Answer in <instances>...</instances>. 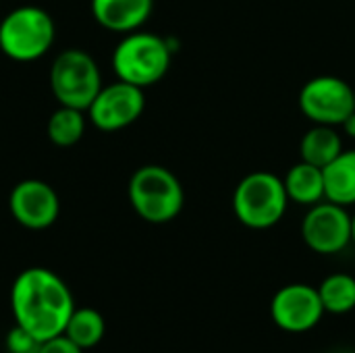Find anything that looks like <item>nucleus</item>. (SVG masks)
<instances>
[{
    "label": "nucleus",
    "mask_w": 355,
    "mask_h": 353,
    "mask_svg": "<svg viewBox=\"0 0 355 353\" xmlns=\"http://www.w3.org/2000/svg\"><path fill=\"white\" fill-rule=\"evenodd\" d=\"M352 243L355 246V214L352 216Z\"/></svg>",
    "instance_id": "4be33fe9"
},
{
    "label": "nucleus",
    "mask_w": 355,
    "mask_h": 353,
    "mask_svg": "<svg viewBox=\"0 0 355 353\" xmlns=\"http://www.w3.org/2000/svg\"><path fill=\"white\" fill-rule=\"evenodd\" d=\"M324 173V200L339 206H355V150H343Z\"/></svg>",
    "instance_id": "ddd939ff"
},
{
    "label": "nucleus",
    "mask_w": 355,
    "mask_h": 353,
    "mask_svg": "<svg viewBox=\"0 0 355 353\" xmlns=\"http://www.w3.org/2000/svg\"><path fill=\"white\" fill-rule=\"evenodd\" d=\"M300 110L314 125L341 127L355 112V92L345 79L335 75H320L304 83L297 98Z\"/></svg>",
    "instance_id": "0eeeda50"
},
{
    "label": "nucleus",
    "mask_w": 355,
    "mask_h": 353,
    "mask_svg": "<svg viewBox=\"0 0 355 353\" xmlns=\"http://www.w3.org/2000/svg\"><path fill=\"white\" fill-rule=\"evenodd\" d=\"M104 333H106V322L98 310L75 308L62 335L71 339L79 350L87 352L100 345V341L104 339Z\"/></svg>",
    "instance_id": "f3484780"
},
{
    "label": "nucleus",
    "mask_w": 355,
    "mask_h": 353,
    "mask_svg": "<svg viewBox=\"0 0 355 353\" xmlns=\"http://www.w3.org/2000/svg\"><path fill=\"white\" fill-rule=\"evenodd\" d=\"M341 129H343L345 135H349V137H354L355 139V112H352V114L343 121Z\"/></svg>",
    "instance_id": "412c9836"
},
{
    "label": "nucleus",
    "mask_w": 355,
    "mask_h": 353,
    "mask_svg": "<svg viewBox=\"0 0 355 353\" xmlns=\"http://www.w3.org/2000/svg\"><path fill=\"white\" fill-rule=\"evenodd\" d=\"M354 92H355V87H354Z\"/></svg>",
    "instance_id": "b1692460"
},
{
    "label": "nucleus",
    "mask_w": 355,
    "mask_h": 353,
    "mask_svg": "<svg viewBox=\"0 0 355 353\" xmlns=\"http://www.w3.org/2000/svg\"><path fill=\"white\" fill-rule=\"evenodd\" d=\"M285 189L289 196V202L300 204V206H314L324 200V173L322 169L300 160L293 164L285 179Z\"/></svg>",
    "instance_id": "4468645a"
},
{
    "label": "nucleus",
    "mask_w": 355,
    "mask_h": 353,
    "mask_svg": "<svg viewBox=\"0 0 355 353\" xmlns=\"http://www.w3.org/2000/svg\"><path fill=\"white\" fill-rule=\"evenodd\" d=\"M50 89L60 106L87 110L102 89V73L96 58L81 48L58 52L50 64Z\"/></svg>",
    "instance_id": "423d86ee"
},
{
    "label": "nucleus",
    "mask_w": 355,
    "mask_h": 353,
    "mask_svg": "<svg viewBox=\"0 0 355 353\" xmlns=\"http://www.w3.org/2000/svg\"><path fill=\"white\" fill-rule=\"evenodd\" d=\"M94 21L112 33H131L152 17L154 0H89Z\"/></svg>",
    "instance_id": "f8f14e48"
},
{
    "label": "nucleus",
    "mask_w": 355,
    "mask_h": 353,
    "mask_svg": "<svg viewBox=\"0 0 355 353\" xmlns=\"http://www.w3.org/2000/svg\"><path fill=\"white\" fill-rule=\"evenodd\" d=\"M289 196L281 177L268 171L245 175L233 191V212L237 221L254 231L279 225L287 212Z\"/></svg>",
    "instance_id": "39448f33"
},
{
    "label": "nucleus",
    "mask_w": 355,
    "mask_h": 353,
    "mask_svg": "<svg viewBox=\"0 0 355 353\" xmlns=\"http://www.w3.org/2000/svg\"><path fill=\"white\" fill-rule=\"evenodd\" d=\"M144 110H146L144 89L116 79L108 85H102V89L98 92V96L94 98V102L85 112H87V121L96 129L104 133H114L137 123Z\"/></svg>",
    "instance_id": "6e6552de"
},
{
    "label": "nucleus",
    "mask_w": 355,
    "mask_h": 353,
    "mask_svg": "<svg viewBox=\"0 0 355 353\" xmlns=\"http://www.w3.org/2000/svg\"><path fill=\"white\" fill-rule=\"evenodd\" d=\"M333 353H355V352H352V350H337V352H333Z\"/></svg>",
    "instance_id": "5701e85b"
},
{
    "label": "nucleus",
    "mask_w": 355,
    "mask_h": 353,
    "mask_svg": "<svg viewBox=\"0 0 355 353\" xmlns=\"http://www.w3.org/2000/svg\"><path fill=\"white\" fill-rule=\"evenodd\" d=\"M8 212L27 231H46L60 216L56 189L42 179H23L8 193Z\"/></svg>",
    "instance_id": "9d476101"
},
{
    "label": "nucleus",
    "mask_w": 355,
    "mask_h": 353,
    "mask_svg": "<svg viewBox=\"0 0 355 353\" xmlns=\"http://www.w3.org/2000/svg\"><path fill=\"white\" fill-rule=\"evenodd\" d=\"M127 196L135 214L150 225L175 221L185 204V191L179 177L162 164L139 166L129 179Z\"/></svg>",
    "instance_id": "7ed1b4c3"
},
{
    "label": "nucleus",
    "mask_w": 355,
    "mask_h": 353,
    "mask_svg": "<svg viewBox=\"0 0 355 353\" xmlns=\"http://www.w3.org/2000/svg\"><path fill=\"white\" fill-rule=\"evenodd\" d=\"M302 239L312 252L335 256L352 243V214L345 206L322 200L306 212L302 221Z\"/></svg>",
    "instance_id": "1a4fd4ad"
},
{
    "label": "nucleus",
    "mask_w": 355,
    "mask_h": 353,
    "mask_svg": "<svg viewBox=\"0 0 355 353\" xmlns=\"http://www.w3.org/2000/svg\"><path fill=\"white\" fill-rule=\"evenodd\" d=\"M87 112L73 108V106H60L50 114L46 123V135L56 148H73L79 144L87 129Z\"/></svg>",
    "instance_id": "dca6fc26"
},
{
    "label": "nucleus",
    "mask_w": 355,
    "mask_h": 353,
    "mask_svg": "<svg viewBox=\"0 0 355 353\" xmlns=\"http://www.w3.org/2000/svg\"><path fill=\"white\" fill-rule=\"evenodd\" d=\"M318 295L327 314L343 316L355 310V277L347 273H333L318 285Z\"/></svg>",
    "instance_id": "a211bd4d"
},
{
    "label": "nucleus",
    "mask_w": 355,
    "mask_h": 353,
    "mask_svg": "<svg viewBox=\"0 0 355 353\" xmlns=\"http://www.w3.org/2000/svg\"><path fill=\"white\" fill-rule=\"evenodd\" d=\"M175 48L171 40L152 31L125 33L112 50V69L116 79L141 89L156 85L171 69Z\"/></svg>",
    "instance_id": "f03ea898"
},
{
    "label": "nucleus",
    "mask_w": 355,
    "mask_h": 353,
    "mask_svg": "<svg viewBox=\"0 0 355 353\" xmlns=\"http://www.w3.org/2000/svg\"><path fill=\"white\" fill-rule=\"evenodd\" d=\"M318 287L306 283H291L281 287L270 302L272 322L291 335H302L318 327L324 316Z\"/></svg>",
    "instance_id": "9b49d317"
},
{
    "label": "nucleus",
    "mask_w": 355,
    "mask_h": 353,
    "mask_svg": "<svg viewBox=\"0 0 355 353\" xmlns=\"http://www.w3.org/2000/svg\"><path fill=\"white\" fill-rule=\"evenodd\" d=\"M37 353H85L83 350H79L71 339H67L64 335H58L54 339H48L40 345Z\"/></svg>",
    "instance_id": "aec40b11"
},
{
    "label": "nucleus",
    "mask_w": 355,
    "mask_h": 353,
    "mask_svg": "<svg viewBox=\"0 0 355 353\" xmlns=\"http://www.w3.org/2000/svg\"><path fill=\"white\" fill-rule=\"evenodd\" d=\"M341 152H343V139L337 127L314 125L312 129L304 133L300 141V158L318 169H324L327 164H331Z\"/></svg>",
    "instance_id": "2eb2a0df"
},
{
    "label": "nucleus",
    "mask_w": 355,
    "mask_h": 353,
    "mask_svg": "<svg viewBox=\"0 0 355 353\" xmlns=\"http://www.w3.org/2000/svg\"><path fill=\"white\" fill-rule=\"evenodd\" d=\"M4 345H6V352L8 353H37L42 343L33 335H29L25 329H21V327L15 325L8 331Z\"/></svg>",
    "instance_id": "6ab92c4d"
},
{
    "label": "nucleus",
    "mask_w": 355,
    "mask_h": 353,
    "mask_svg": "<svg viewBox=\"0 0 355 353\" xmlns=\"http://www.w3.org/2000/svg\"><path fill=\"white\" fill-rule=\"evenodd\" d=\"M75 308L69 285L50 268H25L12 281L10 312L15 325L40 343L62 335Z\"/></svg>",
    "instance_id": "f257e3e1"
},
{
    "label": "nucleus",
    "mask_w": 355,
    "mask_h": 353,
    "mask_svg": "<svg viewBox=\"0 0 355 353\" xmlns=\"http://www.w3.org/2000/svg\"><path fill=\"white\" fill-rule=\"evenodd\" d=\"M54 40V19L42 6H17L0 21V52L15 62H35L44 58L52 50Z\"/></svg>",
    "instance_id": "20e7f679"
}]
</instances>
